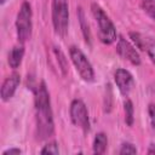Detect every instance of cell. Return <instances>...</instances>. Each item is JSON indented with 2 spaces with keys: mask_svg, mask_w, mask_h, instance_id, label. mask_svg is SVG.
I'll return each mask as SVG.
<instances>
[{
  "mask_svg": "<svg viewBox=\"0 0 155 155\" xmlns=\"http://www.w3.org/2000/svg\"><path fill=\"white\" fill-rule=\"evenodd\" d=\"M40 153H41V154H54V155H57V154H59L58 144H57L56 142H50L48 144H46V145L41 149Z\"/></svg>",
  "mask_w": 155,
  "mask_h": 155,
  "instance_id": "cell-18",
  "label": "cell"
},
{
  "mask_svg": "<svg viewBox=\"0 0 155 155\" xmlns=\"http://www.w3.org/2000/svg\"><path fill=\"white\" fill-rule=\"evenodd\" d=\"M19 82H21V75L18 73H16V71L12 73L8 78H6L4 80L2 85H1V91H0L1 99L4 102H7L13 97Z\"/></svg>",
  "mask_w": 155,
  "mask_h": 155,
  "instance_id": "cell-9",
  "label": "cell"
},
{
  "mask_svg": "<svg viewBox=\"0 0 155 155\" xmlns=\"http://www.w3.org/2000/svg\"><path fill=\"white\" fill-rule=\"evenodd\" d=\"M114 80H115V84H116L120 93L122 96L127 97L134 86V80H133L132 74L124 68H119V69H116V71L114 74Z\"/></svg>",
  "mask_w": 155,
  "mask_h": 155,
  "instance_id": "cell-8",
  "label": "cell"
},
{
  "mask_svg": "<svg viewBox=\"0 0 155 155\" xmlns=\"http://www.w3.org/2000/svg\"><path fill=\"white\" fill-rule=\"evenodd\" d=\"M142 7L145 13L155 21V0H142Z\"/></svg>",
  "mask_w": 155,
  "mask_h": 155,
  "instance_id": "cell-15",
  "label": "cell"
},
{
  "mask_svg": "<svg viewBox=\"0 0 155 155\" xmlns=\"http://www.w3.org/2000/svg\"><path fill=\"white\" fill-rule=\"evenodd\" d=\"M116 52L126 61H128L133 65H139L140 64V57L134 48L133 45L130 44L124 36H119L117 44H116Z\"/></svg>",
  "mask_w": 155,
  "mask_h": 155,
  "instance_id": "cell-7",
  "label": "cell"
},
{
  "mask_svg": "<svg viewBox=\"0 0 155 155\" xmlns=\"http://www.w3.org/2000/svg\"><path fill=\"white\" fill-rule=\"evenodd\" d=\"M91 11H92V15H93L96 22L98 23V36H99V40L105 45L113 44L116 40V29H115L114 23L109 18V16L96 2H93L91 5Z\"/></svg>",
  "mask_w": 155,
  "mask_h": 155,
  "instance_id": "cell-2",
  "label": "cell"
},
{
  "mask_svg": "<svg viewBox=\"0 0 155 155\" xmlns=\"http://www.w3.org/2000/svg\"><path fill=\"white\" fill-rule=\"evenodd\" d=\"M119 154H137V149L132 143H122Z\"/></svg>",
  "mask_w": 155,
  "mask_h": 155,
  "instance_id": "cell-19",
  "label": "cell"
},
{
  "mask_svg": "<svg viewBox=\"0 0 155 155\" xmlns=\"http://www.w3.org/2000/svg\"><path fill=\"white\" fill-rule=\"evenodd\" d=\"M35 122H36V137L39 140L48 139L54 132L53 114L51 108L50 93L45 81H41L35 91Z\"/></svg>",
  "mask_w": 155,
  "mask_h": 155,
  "instance_id": "cell-1",
  "label": "cell"
},
{
  "mask_svg": "<svg viewBox=\"0 0 155 155\" xmlns=\"http://www.w3.org/2000/svg\"><path fill=\"white\" fill-rule=\"evenodd\" d=\"M5 1H6V0H0V2H1V4H4Z\"/></svg>",
  "mask_w": 155,
  "mask_h": 155,
  "instance_id": "cell-23",
  "label": "cell"
},
{
  "mask_svg": "<svg viewBox=\"0 0 155 155\" xmlns=\"http://www.w3.org/2000/svg\"><path fill=\"white\" fill-rule=\"evenodd\" d=\"M78 18H79V22H80V27H81V30H82V35L85 38V41L87 44H91V31H90V27H88V23L86 21V17H85V12L81 7L78 8Z\"/></svg>",
  "mask_w": 155,
  "mask_h": 155,
  "instance_id": "cell-12",
  "label": "cell"
},
{
  "mask_svg": "<svg viewBox=\"0 0 155 155\" xmlns=\"http://www.w3.org/2000/svg\"><path fill=\"white\" fill-rule=\"evenodd\" d=\"M31 18H33L31 6L28 1H23L16 18V29H17V38L19 44H24L31 36V29H33Z\"/></svg>",
  "mask_w": 155,
  "mask_h": 155,
  "instance_id": "cell-3",
  "label": "cell"
},
{
  "mask_svg": "<svg viewBox=\"0 0 155 155\" xmlns=\"http://www.w3.org/2000/svg\"><path fill=\"white\" fill-rule=\"evenodd\" d=\"M52 24L56 34L59 36L67 34L69 24L68 0H52Z\"/></svg>",
  "mask_w": 155,
  "mask_h": 155,
  "instance_id": "cell-4",
  "label": "cell"
},
{
  "mask_svg": "<svg viewBox=\"0 0 155 155\" xmlns=\"http://www.w3.org/2000/svg\"><path fill=\"white\" fill-rule=\"evenodd\" d=\"M148 113H149V119H150V124L151 126L155 128V104L150 103L148 105Z\"/></svg>",
  "mask_w": 155,
  "mask_h": 155,
  "instance_id": "cell-20",
  "label": "cell"
},
{
  "mask_svg": "<svg viewBox=\"0 0 155 155\" xmlns=\"http://www.w3.org/2000/svg\"><path fill=\"white\" fill-rule=\"evenodd\" d=\"M24 56V46L23 44L16 45L12 47V50L8 53V64L12 69H17L19 67V64L22 63Z\"/></svg>",
  "mask_w": 155,
  "mask_h": 155,
  "instance_id": "cell-10",
  "label": "cell"
},
{
  "mask_svg": "<svg viewBox=\"0 0 155 155\" xmlns=\"http://www.w3.org/2000/svg\"><path fill=\"white\" fill-rule=\"evenodd\" d=\"M70 120L71 122L80 127L84 132H88L90 130V119H88V111L85 105V103L81 99H74L70 103Z\"/></svg>",
  "mask_w": 155,
  "mask_h": 155,
  "instance_id": "cell-6",
  "label": "cell"
},
{
  "mask_svg": "<svg viewBox=\"0 0 155 155\" xmlns=\"http://www.w3.org/2000/svg\"><path fill=\"white\" fill-rule=\"evenodd\" d=\"M108 145V138L104 132H99L96 134L93 139V153L94 154H104Z\"/></svg>",
  "mask_w": 155,
  "mask_h": 155,
  "instance_id": "cell-11",
  "label": "cell"
},
{
  "mask_svg": "<svg viewBox=\"0 0 155 155\" xmlns=\"http://www.w3.org/2000/svg\"><path fill=\"white\" fill-rule=\"evenodd\" d=\"M53 52H54V56L57 57L58 67H59L62 74L65 76L68 74V62H67V58H65L64 53L62 52V50L59 47H53Z\"/></svg>",
  "mask_w": 155,
  "mask_h": 155,
  "instance_id": "cell-13",
  "label": "cell"
},
{
  "mask_svg": "<svg viewBox=\"0 0 155 155\" xmlns=\"http://www.w3.org/2000/svg\"><path fill=\"white\" fill-rule=\"evenodd\" d=\"M147 153H148V154H150V155L155 154V143H151V144L149 145V148H148Z\"/></svg>",
  "mask_w": 155,
  "mask_h": 155,
  "instance_id": "cell-22",
  "label": "cell"
},
{
  "mask_svg": "<svg viewBox=\"0 0 155 155\" xmlns=\"http://www.w3.org/2000/svg\"><path fill=\"white\" fill-rule=\"evenodd\" d=\"M22 150L21 149H17V148H11V149H7L5 151H2V155H13V154H21Z\"/></svg>",
  "mask_w": 155,
  "mask_h": 155,
  "instance_id": "cell-21",
  "label": "cell"
},
{
  "mask_svg": "<svg viewBox=\"0 0 155 155\" xmlns=\"http://www.w3.org/2000/svg\"><path fill=\"white\" fill-rule=\"evenodd\" d=\"M124 107H125V121L128 126H132L133 125V113H134L133 103L130 99H127L124 103Z\"/></svg>",
  "mask_w": 155,
  "mask_h": 155,
  "instance_id": "cell-14",
  "label": "cell"
},
{
  "mask_svg": "<svg viewBox=\"0 0 155 155\" xmlns=\"http://www.w3.org/2000/svg\"><path fill=\"white\" fill-rule=\"evenodd\" d=\"M69 54L71 58L73 64L75 65L76 71L81 76V79L86 82H92L94 80V71L93 68L85 56V53L76 46H70L69 47Z\"/></svg>",
  "mask_w": 155,
  "mask_h": 155,
  "instance_id": "cell-5",
  "label": "cell"
},
{
  "mask_svg": "<svg viewBox=\"0 0 155 155\" xmlns=\"http://www.w3.org/2000/svg\"><path fill=\"white\" fill-rule=\"evenodd\" d=\"M130 38L132 39V41L134 42V45H136L138 48H140V50H143V51H144V46H145V38H147V36H144V35H142V34H139V33L131 31V33H130Z\"/></svg>",
  "mask_w": 155,
  "mask_h": 155,
  "instance_id": "cell-17",
  "label": "cell"
},
{
  "mask_svg": "<svg viewBox=\"0 0 155 155\" xmlns=\"http://www.w3.org/2000/svg\"><path fill=\"white\" fill-rule=\"evenodd\" d=\"M144 51L148 52L151 62L155 64V40L151 38H145V46H144Z\"/></svg>",
  "mask_w": 155,
  "mask_h": 155,
  "instance_id": "cell-16",
  "label": "cell"
}]
</instances>
